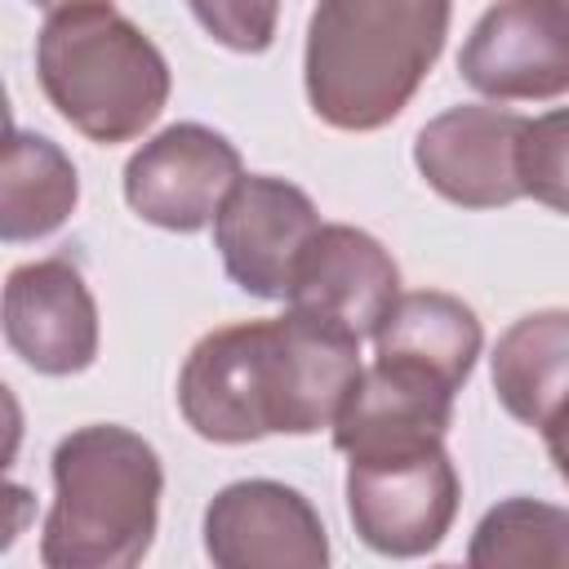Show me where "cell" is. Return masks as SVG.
I'll return each mask as SVG.
<instances>
[{
  "instance_id": "cell-6",
  "label": "cell",
  "mask_w": 569,
  "mask_h": 569,
  "mask_svg": "<svg viewBox=\"0 0 569 569\" xmlns=\"http://www.w3.org/2000/svg\"><path fill=\"white\" fill-rule=\"evenodd\" d=\"M244 178L240 151L209 124L182 120L142 142L124 164V200L129 209L160 227L191 236L209 227L227 200V191Z\"/></svg>"
},
{
  "instance_id": "cell-10",
  "label": "cell",
  "mask_w": 569,
  "mask_h": 569,
  "mask_svg": "<svg viewBox=\"0 0 569 569\" xmlns=\"http://www.w3.org/2000/svg\"><path fill=\"white\" fill-rule=\"evenodd\" d=\"M400 298L396 258L360 227L320 222L289 276V311L351 333L356 342L373 338L391 302Z\"/></svg>"
},
{
  "instance_id": "cell-18",
  "label": "cell",
  "mask_w": 569,
  "mask_h": 569,
  "mask_svg": "<svg viewBox=\"0 0 569 569\" xmlns=\"http://www.w3.org/2000/svg\"><path fill=\"white\" fill-rule=\"evenodd\" d=\"M520 187L538 204L569 218V107H556V111L525 124Z\"/></svg>"
},
{
  "instance_id": "cell-22",
  "label": "cell",
  "mask_w": 569,
  "mask_h": 569,
  "mask_svg": "<svg viewBox=\"0 0 569 569\" xmlns=\"http://www.w3.org/2000/svg\"><path fill=\"white\" fill-rule=\"evenodd\" d=\"M556 4H560V9H565V13H569V0H556Z\"/></svg>"
},
{
  "instance_id": "cell-1",
  "label": "cell",
  "mask_w": 569,
  "mask_h": 569,
  "mask_svg": "<svg viewBox=\"0 0 569 569\" xmlns=\"http://www.w3.org/2000/svg\"><path fill=\"white\" fill-rule=\"evenodd\" d=\"M360 369V342L342 329L298 311L240 320L191 347L178 373V409L213 445L311 436L333 427Z\"/></svg>"
},
{
  "instance_id": "cell-2",
  "label": "cell",
  "mask_w": 569,
  "mask_h": 569,
  "mask_svg": "<svg viewBox=\"0 0 569 569\" xmlns=\"http://www.w3.org/2000/svg\"><path fill=\"white\" fill-rule=\"evenodd\" d=\"M449 9L453 0H320L302 49L311 111L342 133L391 124L445 49Z\"/></svg>"
},
{
  "instance_id": "cell-15",
  "label": "cell",
  "mask_w": 569,
  "mask_h": 569,
  "mask_svg": "<svg viewBox=\"0 0 569 569\" xmlns=\"http://www.w3.org/2000/svg\"><path fill=\"white\" fill-rule=\"evenodd\" d=\"M493 396L498 405L525 422L542 427L556 405L569 396V311L547 307L520 316L493 347Z\"/></svg>"
},
{
  "instance_id": "cell-4",
  "label": "cell",
  "mask_w": 569,
  "mask_h": 569,
  "mask_svg": "<svg viewBox=\"0 0 569 569\" xmlns=\"http://www.w3.org/2000/svg\"><path fill=\"white\" fill-rule=\"evenodd\" d=\"M36 80L49 107L102 147L142 138L169 102L164 53L116 13L111 0L44 18L36 36Z\"/></svg>"
},
{
  "instance_id": "cell-11",
  "label": "cell",
  "mask_w": 569,
  "mask_h": 569,
  "mask_svg": "<svg viewBox=\"0 0 569 569\" xmlns=\"http://www.w3.org/2000/svg\"><path fill=\"white\" fill-rule=\"evenodd\" d=\"M204 551L222 569H325L329 538L293 485L236 480L204 507Z\"/></svg>"
},
{
  "instance_id": "cell-19",
  "label": "cell",
  "mask_w": 569,
  "mask_h": 569,
  "mask_svg": "<svg viewBox=\"0 0 569 569\" xmlns=\"http://www.w3.org/2000/svg\"><path fill=\"white\" fill-rule=\"evenodd\" d=\"M196 22L231 53H262L276 40L280 0H187Z\"/></svg>"
},
{
  "instance_id": "cell-5",
  "label": "cell",
  "mask_w": 569,
  "mask_h": 569,
  "mask_svg": "<svg viewBox=\"0 0 569 569\" xmlns=\"http://www.w3.org/2000/svg\"><path fill=\"white\" fill-rule=\"evenodd\" d=\"M458 493L445 440L347 458V516L378 556L409 560L436 551L458 516Z\"/></svg>"
},
{
  "instance_id": "cell-20",
  "label": "cell",
  "mask_w": 569,
  "mask_h": 569,
  "mask_svg": "<svg viewBox=\"0 0 569 569\" xmlns=\"http://www.w3.org/2000/svg\"><path fill=\"white\" fill-rule=\"evenodd\" d=\"M538 431H542V440H547V453H551V462H556V476L569 485V396L556 405V413H551Z\"/></svg>"
},
{
  "instance_id": "cell-3",
  "label": "cell",
  "mask_w": 569,
  "mask_h": 569,
  "mask_svg": "<svg viewBox=\"0 0 569 569\" xmlns=\"http://www.w3.org/2000/svg\"><path fill=\"white\" fill-rule=\"evenodd\" d=\"M160 453L120 422H89L53 449V507L40 529L49 569H129L160 520Z\"/></svg>"
},
{
  "instance_id": "cell-7",
  "label": "cell",
  "mask_w": 569,
  "mask_h": 569,
  "mask_svg": "<svg viewBox=\"0 0 569 569\" xmlns=\"http://www.w3.org/2000/svg\"><path fill=\"white\" fill-rule=\"evenodd\" d=\"M458 76L498 102L569 93V13L556 0H498L471 27Z\"/></svg>"
},
{
  "instance_id": "cell-8",
  "label": "cell",
  "mask_w": 569,
  "mask_h": 569,
  "mask_svg": "<svg viewBox=\"0 0 569 569\" xmlns=\"http://www.w3.org/2000/svg\"><path fill=\"white\" fill-rule=\"evenodd\" d=\"M316 231L320 213L311 196L271 173H244L213 218V244L227 276L236 289L267 302H284L293 262Z\"/></svg>"
},
{
  "instance_id": "cell-16",
  "label": "cell",
  "mask_w": 569,
  "mask_h": 569,
  "mask_svg": "<svg viewBox=\"0 0 569 569\" xmlns=\"http://www.w3.org/2000/svg\"><path fill=\"white\" fill-rule=\"evenodd\" d=\"M80 200V178L67 151L44 138L13 129L4 142V178H0V240L27 244L58 231Z\"/></svg>"
},
{
  "instance_id": "cell-14",
  "label": "cell",
  "mask_w": 569,
  "mask_h": 569,
  "mask_svg": "<svg viewBox=\"0 0 569 569\" xmlns=\"http://www.w3.org/2000/svg\"><path fill=\"white\" fill-rule=\"evenodd\" d=\"M480 342H485V329H480L476 311L462 298L440 293V289L400 293L373 333V351L382 360L418 365V369L445 378L453 391L471 378Z\"/></svg>"
},
{
  "instance_id": "cell-21",
  "label": "cell",
  "mask_w": 569,
  "mask_h": 569,
  "mask_svg": "<svg viewBox=\"0 0 569 569\" xmlns=\"http://www.w3.org/2000/svg\"><path fill=\"white\" fill-rule=\"evenodd\" d=\"M36 9H44V13H58V9H71V4H93V0H31Z\"/></svg>"
},
{
  "instance_id": "cell-9",
  "label": "cell",
  "mask_w": 569,
  "mask_h": 569,
  "mask_svg": "<svg viewBox=\"0 0 569 569\" xmlns=\"http://www.w3.org/2000/svg\"><path fill=\"white\" fill-rule=\"evenodd\" d=\"M525 116L462 102L427 120L413 138V164L436 196L462 209H502L525 196L520 138Z\"/></svg>"
},
{
  "instance_id": "cell-17",
  "label": "cell",
  "mask_w": 569,
  "mask_h": 569,
  "mask_svg": "<svg viewBox=\"0 0 569 569\" xmlns=\"http://www.w3.org/2000/svg\"><path fill=\"white\" fill-rule=\"evenodd\" d=\"M467 560L476 569H507V565L569 569V507L538 498H507L489 507L471 533Z\"/></svg>"
},
{
  "instance_id": "cell-13",
  "label": "cell",
  "mask_w": 569,
  "mask_h": 569,
  "mask_svg": "<svg viewBox=\"0 0 569 569\" xmlns=\"http://www.w3.org/2000/svg\"><path fill=\"white\" fill-rule=\"evenodd\" d=\"M453 387L418 365L382 360L360 369L356 387L347 391L338 418H333V445L338 453H378V449H409V445H436L445 440L453 422Z\"/></svg>"
},
{
  "instance_id": "cell-12",
  "label": "cell",
  "mask_w": 569,
  "mask_h": 569,
  "mask_svg": "<svg viewBox=\"0 0 569 569\" xmlns=\"http://www.w3.org/2000/svg\"><path fill=\"white\" fill-rule=\"evenodd\" d=\"M4 342L9 351L49 378H67L98 356V302L84 271L67 258L22 262L4 280Z\"/></svg>"
}]
</instances>
